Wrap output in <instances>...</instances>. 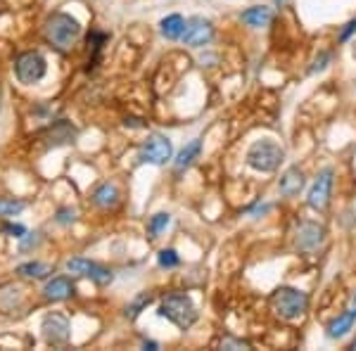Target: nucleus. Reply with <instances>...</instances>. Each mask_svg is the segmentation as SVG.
Wrapping results in <instances>:
<instances>
[{"instance_id":"obj_21","label":"nucleus","mask_w":356,"mask_h":351,"mask_svg":"<svg viewBox=\"0 0 356 351\" xmlns=\"http://www.w3.org/2000/svg\"><path fill=\"white\" fill-rule=\"evenodd\" d=\"M152 299H154V297H152V295H147V292H143V295H138V297L134 299V302H131L129 307H126V318H129V320H136L138 316L143 313V311H145L147 307H150Z\"/></svg>"},{"instance_id":"obj_3","label":"nucleus","mask_w":356,"mask_h":351,"mask_svg":"<svg viewBox=\"0 0 356 351\" xmlns=\"http://www.w3.org/2000/svg\"><path fill=\"white\" fill-rule=\"evenodd\" d=\"M157 313L169 320V323H174L178 330H191L200 318L197 307H195L193 299L188 295H183V292H171V295H166L162 299V304H159Z\"/></svg>"},{"instance_id":"obj_23","label":"nucleus","mask_w":356,"mask_h":351,"mask_svg":"<svg viewBox=\"0 0 356 351\" xmlns=\"http://www.w3.org/2000/svg\"><path fill=\"white\" fill-rule=\"evenodd\" d=\"M24 209H26V204L22 202V199H5V197H0V216H3V218L19 216Z\"/></svg>"},{"instance_id":"obj_15","label":"nucleus","mask_w":356,"mask_h":351,"mask_svg":"<svg viewBox=\"0 0 356 351\" xmlns=\"http://www.w3.org/2000/svg\"><path fill=\"white\" fill-rule=\"evenodd\" d=\"M356 325V309L352 307V309H347V311H342L337 318H332L330 320V325H328V335L330 339H340V337H344L347 335L349 330Z\"/></svg>"},{"instance_id":"obj_14","label":"nucleus","mask_w":356,"mask_h":351,"mask_svg":"<svg viewBox=\"0 0 356 351\" xmlns=\"http://www.w3.org/2000/svg\"><path fill=\"white\" fill-rule=\"evenodd\" d=\"M45 138H48V147H60V145H67V142H74L76 138V129L72 124L60 119L45 131Z\"/></svg>"},{"instance_id":"obj_5","label":"nucleus","mask_w":356,"mask_h":351,"mask_svg":"<svg viewBox=\"0 0 356 351\" xmlns=\"http://www.w3.org/2000/svg\"><path fill=\"white\" fill-rule=\"evenodd\" d=\"M15 74H17V79H19V83L33 85V83L43 81L45 74H48V60H45L38 50H26V53L17 55Z\"/></svg>"},{"instance_id":"obj_30","label":"nucleus","mask_w":356,"mask_h":351,"mask_svg":"<svg viewBox=\"0 0 356 351\" xmlns=\"http://www.w3.org/2000/svg\"><path fill=\"white\" fill-rule=\"evenodd\" d=\"M356 31V19H352V22H347L344 24V28L340 31V43H344V41H349L352 38V33Z\"/></svg>"},{"instance_id":"obj_7","label":"nucleus","mask_w":356,"mask_h":351,"mask_svg":"<svg viewBox=\"0 0 356 351\" xmlns=\"http://www.w3.org/2000/svg\"><path fill=\"white\" fill-rule=\"evenodd\" d=\"M332 176L335 171L330 166H325L318 176H316L314 186L309 188V195H307V204L312 206L314 211H325L330 204V195H332Z\"/></svg>"},{"instance_id":"obj_33","label":"nucleus","mask_w":356,"mask_h":351,"mask_svg":"<svg viewBox=\"0 0 356 351\" xmlns=\"http://www.w3.org/2000/svg\"><path fill=\"white\" fill-rule=\"evenodd\" d=\"M352 55H354V60H356V41L352 43Z\"/></svg>"},{"instance_id":"obj_11","label":"nucleus","mask_w":356,"mask_h":351,"mask_svg":"<svg viewBox=\"0 0 356 351\" xmlns=\"http://www.w3.org/2000/svg\"><path fill=\"white\" fill-rule=\"evenodd\" d=\"M325 240V228L314 221H302L297 226V247L302 252H316Z\"/></svg>"},{"instance_id":"obj_6","label":"nucleus","mask_w":356,"mask_h":351,"mask_svg":"<svg viewBox=\"0 0 356 351\" xmlns=\"http://www.w3.org/2000/svg\"><path fill=\"white\" fill-rule=\"evenodd\" d=\"M171 157H174V145H171L169 138L162 133L147 136V140L143 142V147H140V159L145 164L164 166L166 162H171Z\"/></svg>"},{"instance_id":"obj_10","label":"nucleus","mask_w":356,"mask_h":351,"mask_svg":"<svg viewBox=\"0 0 356 351\" xmlns=\"http://www.w3.org/2000/svg\"><path fill=\"white\" fill-rule=\"evenodd\" d=\"M67 270L69 273H76V275H86V278H90L95 285H100V287H107L114 280V273L107 266H100V263L88 261V259H81V256L69 259Z\"/></svg>"},{"instance_id":"obj_31","label":"nucleus","mask_w":356,"mask_h":351,"mask_svg":"<svg viewBox=\"0 0 356 351\" xmlns=\"http://www.w3.org/2000/svg\"><path fill=\"white\" fill-rule=\"evenodd\" d=\"M124 124H126V126H134V129H145V124H143L140 119H126Z\"/></svg>"},{"instance_id":"obj_36","label":"nucleus","mask_w":356,"mask_h":351,"mask_svg":"<svg viewBox=\"0 0 356 351\" xmlns=\"http://www.w3.org/2000/svg\"><path fill=\"white\" fill-rule=\"evenodd\" d=\"M349 349H354V351H356V339H354V342H352V344H349Z\"/></svg>"},{"instance_id":"obj_16","label":"nucleus","mask_w":356,"mask_h":351,"mask_svg":"<svg viewBox=\"0 0 356 351\" xmlns=\"http://www.w3.org/2000/svg\"><path fill=\"white\" fill-rule=\"evenodd\" d=\"M200 152H202V140L200 138H193L191 142H188L186 147L178 152V157L174 159V169H176V174H183V171L191 166L195 159L200 157Z\"/></svg>"},{"instance_id":"obj_35","label":"nucleus","mask_w":356,"mask_h":351,"mask_svg":"<svg viewBox=\"0 0 356 351\" xmlns=\"http://www.w3.org/2000/svg\"><path fill=\"white\" fill-rule=\"evenodd\" d=\"M352 307L356 309V292H354V297H352Z\"/></svg>"},{"instance_id":"obj_18","label":"nucleus","mask_w":356,"mask_h":351,"mask_svg":"<svg viewBox=\"0 0 356 351\" xmlns=\"http://www.w3.org/2000/svg\"><path fill=\"white\" fill-rule=\"evenodd\" d=\"M119 197H122V195H119V188L114 186V183H102L93 193V204L100 206V209H110V206H117Z\"/></svg>"},{"instance_id":"obj_2","label":"nucleus","mask_w":356,"mask_h":351,"mask_svg":"<svg viewBox=\"0 0 356 351\" xmlns=\"http://www.w3.org/2000/svg\"><path fill=\"white\" fill-rule=\"evenodd\" d=\"M283 159H285V149L273 138H259V140H254L245 154L247 166L259 171V174H273V171H278Z\"/></svg>"},{"instance_id":"obj_22","label":"nucleus","mask_w":356,"mask_h":351,"mask_svg":"<svg viewBox=\"0 0 356 351\" xmlns=\"http://www.w3.org/2000/svg\"><path fill=\"white\" fill-rule=\"evenodd\" d=\"M169 223H171V216L166 214V211H159V214H154L150 221H147V235H150L152 240L159 238V233H162Z\"/></svg>"},{"instance_id":"obj_26","label":"nucleus","mask_w":356,"mask_h":351,"mask_svg":"<svg viewBox=\"0 0 356 351\" xmlns=\"http://www.w3.org/2000/svg\"><path fill=\"white\" fill-rule=\"evenodd\" d=\"M0 230H3L5 235H10V238H17V240H22L26 235V226H22V223H3Z\"/></svg>"},{"instance_id":"obj_20","label":"nucleus","mask_w":356,"mask_h":351,"mask_svg":"<svg viewBox=\"0 0 356 351\" xmlns=\"http://www.w3.org/2000/svg\"><path fill=\"white\" fill-rule=\"evenodd\" d=\"M17 273L22 278H33V280H43L53 273V266L50 263H43V261H26L22 266H17Z\"/></svg>"},{"instance_id":"obj_13","label":"nucleus","mask_w":356,"mask_h":351,"mask_svg":"<svg viewBox=\"0 0 356 351\" xmlns=\"http://www.w3.org/2000/svg\"><path fill=\"white\" fill-rule=\"evenodd\" d=\"M304 186H307V176H304V171L300 166H290V169L283 171V176H280L278 181V190L283 197H295V195H300Z\"/></svg>"},{"instance_id":"obj_34","label":"nucleus","mask_w":356,"mask_h":351,"mask_svg":"<svg viewBox=\"0 0 356 351\" xmlns=\"http://www.w3.org/2000/svg\"><path fill=\"white\" fill-rule=\"evenodd\" d=\"M288 3V0H275V5H285Z\"/></svg>"},{"instance_id":"obj_17","label":"nucleus","mask_w":356,"mask_h":351,"mask_svg":"<svg viewBox=\"0 0 356 351\" xmlns=\"http://www.w3.org/2000/svg\"><path fill=\"white\" fill-rule=\"evenodd\" d=\"M240 22L252 28H261V26H268L273 22V13L271 8H264V5H257V8H250L240 15Z\"/></svg>"},{"instance_id":"obj_19","label":"nucleus","mask_w":356,"mask_h":351,"mask_svg":"<svg viewBox=\"0 0 356 351\" xmlns=\"http://www.w3.org/2000/svg\"><path fill=\"white\" fill-rule=\"evenodd\" d=\"M159 31H162V36L169 38V41H178V38L183 36V31H186V19H183L181 15L164 17V19L159 22Z\"/></svg>"},{"instance_id":"obj_24","label":"nucleus","mask_w":356,"mask_h":351,"mask_svg":"<svg viewBox=\"0 0 356 351\" xmlns=\"http://www.w3.org/2000/svg\"><path fill=\"white\" fill-rule=\"evenodd\" d=\"M157 263L162 268H178V266H181V256H178L176 250H171V247H169V250H162L157 254Z\"/></svg>"},{"instance_id":"obj_25","label":"nucleus","mask_w":356,"mask_h":351,"mask_svg":"<svg viewBox=\"0 0 356 351\" xmlns=\"http://www.w3.org/2000/svg\"><path fill=\"white\" fill-rule=\"evenodd\" d=\"M221 349H231V351H238V349H252V344L247 339H238V337H223L221 339Z\"/></svg>"},{"instance_id":"obj_12","label":"nucleus","mask_w":356,"mask_h":351,"mask_svg":"<svg viewBox=\"0 0 356 351\" xmlns=\"http://www.w3.org/2000/svg\"><path fill=\"white\" fill-rule=\"evenodd\" d=\"M74 292H76V285H74V280L67 278V275L50 278L43 287V297L48 299V302H65V299L74 297Z\"/></svg>"},{"instance_id":"obj_28","label":"nucleus","mask_w":356,"mask_h":351,"mask_svg":"<svg viewBox=\"0 0 356 351\" xmlns=\"http://www.w3.org/2000/svg\"><path fill=\"white\" fill-rule=\"evenodd\" d=\"M38 243H41V233H26L24 238H22L19 250L26 252V250H31V247H38Z\"/></svg>"},{"instance_id":"obj_32","label":"nucleus","mask_w":356,"mask_h":351,"mask_svg":"<svg viewBox=\"0 0 356 351\" xmlns=\"http://www.w3.org/2000/svg\"><path fill=\"white\" fill-rule=\"evenodd\" d=\"M143 349H152V351H157V349H159V344H157V342H152V339H143Z\"/></svg>"},{"instance_id":"obj_8","label":"nucleus","mask_w":356,"mask_h":351,"mask_svg":"<svg viewBox=\"0 0 356 351\" xmlns=\"http://www.w3.org/2000/svg\"><path fill=\"white\" fill-rule=\"evenodd\" d=\"M43 337L50 347H65L72 339V325H69L67 316L62 313H48L41 323Z\"/></svg>"},{"instance_id":"obj_4","label":"nucleus","mask_w":356,"mask_h":351,"mask_svg":"<svg viewBox=\"0 0 356 351\" xmlns=\"http://www.w3.org/2000/svg\"><path fill=\"white\" fill-rule=\"evenodd\" d=\"M271 309L283 320H297L309 311V295L297 287H275L271 292Z\"/></svg>"},{"instance_id":"obj_1","label":"nucleus","mask_w":356,"mask_h":351,"mask_svg":"<svg viewBox=\"0 0 356 351\" xmlns=\"http://www.w3.org/2000/svg\"><path fill=\"white\" fill-rule=\"evenodd\" d=\"M81 28L83 26L76 17H72L69 13H55L48 17V22H45L43 36L50 48L62 55H67V53H72V48L76 45L79 36H81Z\"/></svg>"},{"instance_id":"obj_9","label":"nucleus","mask_w":356,"mask_h":351,"mask_svg":"<svg viewBox=\"0 0 356 351\" xmlns=\"http://www.w3.org/2000/svg\"><path fill=\"white\" fill-rule=\"evenodd\" d=\"M181 41L188 48H204V45L214 41V24L204 17H193V19L186 22V31H183Z\"/></svg>"},{"instance_id":"obj_29","label":"nucleus","mask_w":356,"mask_h":351,"mask_svg":"<svg viewBox=\"0 0 356 351\" xmlns=\"http://www.w3.org/2000/svg\"><path fill=\"white\" fill-rule=\"evenodd\" d=\"M74 218H76V209H69V206H65V209L57 211V223H62V226H67V223H72Z\"/></svg>"},{"instance_id":"obj_27","label":"nucleus","mask_w":356,"mask_h":351,"mask_svg":"<svg viewBox=\"0 0 356 351\" xmlns=\"http://www.w3.org/2000/svg\"><path fill=\"white\" fill-rule=\"evenodd\" d=\"M330 57H332V55L328 53V50H323V53H321V55L314 60V65H312V69H309V74H318V72H323V69L330 65Z\"/></svg>"}]
</instances>
